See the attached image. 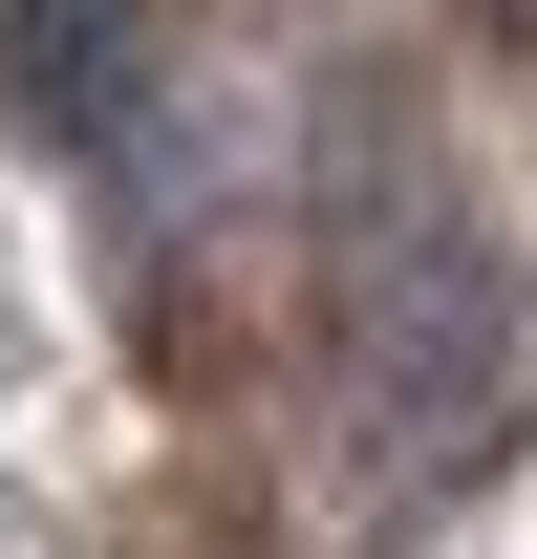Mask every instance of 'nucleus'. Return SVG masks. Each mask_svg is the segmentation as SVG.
<instances>
[{
    "label": "nucleus",
    "mask_w": 537,
    "mask_h": 559,
    "mask_svg": "<svg viewBox=\"0 0 537 559\" xmlns=\"http://www.w3.org/2000/svg\"><path fill=\"white\" fill-rule=\"evenodd\" d=\"M151 108V0H0V130L86 173V151Z\"/></svg>",
    "instance_id": "nucleus-1"
},
{
    "label": "nucleus",
    "mask_w": 537,
    "mask_h": 559,
    "mask_svg": "<svg viewBox=\"0 0 537 559\" xmlns=\"http://www.w3.org/2000/svg\"><path fill=\"white\" fill-rule=\"evenodd\" d=\"M494 22H537V0H494Z\"/></svg>",
    "instance_id": "nucleus-2"
}]
</instances>
